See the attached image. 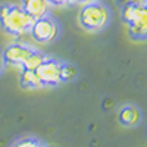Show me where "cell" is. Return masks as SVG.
<instances>
[{
  "label": "cell",
  "mask_w": 147,
  "mask_h": 147,
  "mask_svg": "<svg viewBox=\"0 0 147 147\" xmlns=\"http://www.w3.org/2000/svg\"><path fill=\"white\" fill-rule=\"evenodd\" d=\"M10 147H49L44 141H41L40 138L35 137H22L19 140H16Z\"/></svg>",
  "instance_id": "obj_11"
},
{
  "label": "cell",
  "mask_w": 147,
  "mask_h": 147,
  "mask_svg": "<svg viewBox=\"0 0 147 147\" xmlns=\"http://www.w3.org/2000/svg\"><path fill=\"white\" fill-rule=\"evenodd\" d=\"M77 2H80V3H82V5H88V3H94V2H97V0H77Z\"/></svg>",
  "instance_id": "obj_14"
},
{
  "label": "cell",
  "mask_w": 147,
  "mask_h": 147,
  "mask_svg": "<svg viewBox=\"0 0 147 147\" xmlns=\"http://www.w3.org/2000/svg\"><path fill=\"white\" fill-rule=\"evenodd\" d=\"M3 66H5V60H3V55L0 53V72H2V69H3Z\"/></svg>",
  "instance_id": "obj_15"
},
{
  "label": "cell",
  "mask_w": 147,
  "mask_h": 147,
  "mask_svg": "<svg viewBox=\"0 0 147 147\" xmlns=\"http://www.w3.org/2000/svg\"><path fill=\"white\" fill-rule=\"evenodd\" d=\"M47 56H44L43 53L37 52V50H32V53L25 59V62L22 63V69H31V71H35L41 65V62L46 59Z\"/></svg>",
  "instance_id": "obj_10"
},
{
  "label": "cell",
  "mask_w": 147,
  "mask_h": 147,
  "mask_svg": "<svg viewBox=\"0 0 147 147\" xmlns=\"http://www.w3.org/2000/svg\"><path fill=\"white\" fill-rule=\"evenodd\" d=\"M32 50L34 49L30 47V46H25L22 43H13L5 50L3 60H5V63H9L12 66L22 68V63L25 62V59L32 53Z\"/></svg>",
  "instance_id": "obj_6"
},
{
  "label": "cell",
  "mask_w": 147,
  "mask_h": 147,
  "mask_svg": "<svg viewBox=\"0 0 147 147\" xmlns=\"http://www.w3.org/2000/svg\"><path fill=\"white\" fill-rule=\"evenodd\" d=\"M78 19H80V25L84 30L96 32L103 30L109 24L110 13H109V9L103 3L94 2L82 6Z\"/></svg>",
  "instance_id": "obj_2"
},
{
  "label": "cell",
  "mask_w": 147,
  "mask_h": 147,
  "mask_svg": "<svg viewBox=\"0 0 147 147\" xmlns=\"http://www.w3.org/2000/svg\"><path fill=\"white\" fill-rule=\"evenodd\" d=\"M75 75H77V69L72 65L62 63V66H60V78H62V82L72 81L74 78H75Z\"/></svg>",
  "instance_id": "obj_12"
},
{
  "label": "cell",
  "mask_w": 147,
  "mask_h": 147,
  "mask_svg": "<svg viewBox=\"0 0 147 147\" xmlns=\"http://www.w3.org/2000/svg\"><path fill=\"white\" fill-rule=\"evenodd\" d=\"M60 66L62 63L57 62L56 59H50L46 57L41 65L35 69L37 75H38L43 87L44 85H57L62 82V78H60Z\"/></svg>",
  "instance_id": "obj_5"
},
{
  "label": "cell",
  "mask_w": 147,
  "mask_h": 147,
  "mask_svg": "<svg viewBox=\"0 0 147 147\" xmlns=\"http://www.w3.org/2000/svg\"><path fill=\"white\" fill-rule=\"evenodd\" d=\"M21 85L24 88H40L43 87V84L37 75L35 71H31V69H22L21 72Z\"/></svg>",
  "instance_id": "obj_9"
},
{
  "label": "cell",
  "mask_w": 147,
  "mask_h": 147,
  "mask_svg": "<svg viewBox=\"0 0 147 147\" xmlns=\"http://www.w3.org/2000/svg\"><path fill=\"white\" fill-rule=\"evenodd\" d=\"M52 6H62V5H66V3H74L77 0H49Z\"/></svg>",
  "instance_id": "obj_13"
},
{
  "label": "cell",
  "mask_w": 147,
  "mask_h": 147,
  "mask_svg": "<svg viewBox=\"0 0 147 147\" xmlns=\"http://www.w3.org/2000/svg\"><path fill=\"white\" fill-rule=\"evenodd\" d=\"M118 119H119V124L132 128V127H137L140 122H141V110L137 106H124L119 113H118Z\"/></svg>",
  "instance_id": "obj_8"
},
{
  "label": "cell",
  "mask_w": 147,
  "mask_h": 147,
  "mask_svg": "<svg viewBox=\"0 0 147 147\" xmlns=\"http://www.w3.org/2000/svg\"><path fill=\"white\" fill-rule=\"evenodd\" d=\"M122 19L128 24L132 38L144 40L147 34V9L144 3H127L122 9Z\"/></svg>",
  "instance_id": "obj_3"
},
{
  "label": "cell",
  "mask_w": 147,
  "mask_h": 147,
  "mask_svg": "<svg viewBox=\"0 0 147 147\" xmlns=\"http://www.w3.org/2000/svg\"><path fill=\"white\" fill-rule=\"evenodd\" d=\"M30 34L37 43L47 44L56 40V37L59 35V25L55 19H52L47 15L38 19H34Z\"/></svg>",
  "instance_id": "obj_4"
},
{
  "label": "cell",
  "mask_w": 147,
  "mask_h": 147,
  "mask_svg": "<svg viewBox=\"0 0 147 147\" xmlns=\"http://www.w3.org/2000/svg\"><path fill=\"white\" fill-rule=\"evenodd\" d=\"M34 19L21 6L3 5L0 6V24L10 35H24L30 32Z\"/></svg>",
  "instance_id": "obj_1"
},
{
  "label": "cell",
  "mask_w": 147,
  "mask_h": 147,
  "mask_svg": "<svg viewBox=\"0 0 147 147\" xmlns=\"http://www.w3.org/2000/svg\"><path fill=\"white\" fill-rule=\"evenodd\" d=\"M32 19H38L43 16H47L50 12V2L49 0H22L21 6Z\"/></svg>",
  "instance_id": "obj_7"
}]
</instances>
